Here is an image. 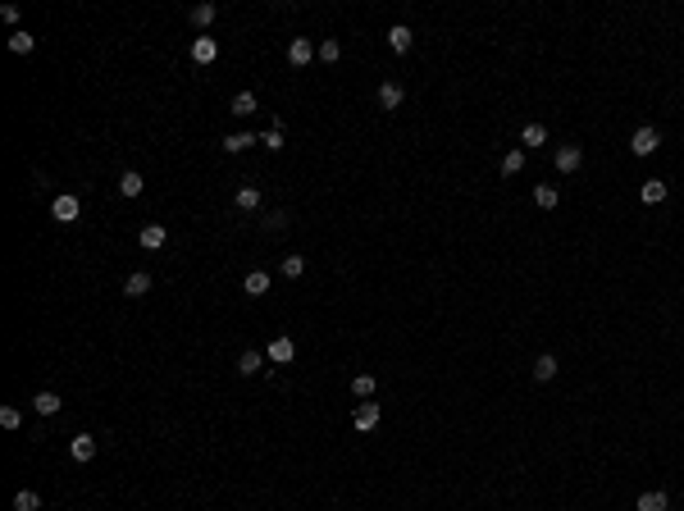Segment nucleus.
<instances>
[{"instance_id": "nucleus-6", "label": "nucleus", "mask_w": 684, "mask_h": 511, "mask_svg": "<svg viewBox=\"0 0 684 511\" xmlns=\"http://www.w3.org/2000/svg\"><path fill=\"white\" fill-rule=\"evenodd\" d=\"M215 60H219L215 37H192V64H215Z\"/></svg>"}, {"instance_id": "nucleus-7", "label": "nucleus", "mask_w": 684, "mask_h": 511, "mask_svg": "<svg viewBox=\"0 0 684 511\" xmlns=\"http://www.w3.org/2000/svg\"><path fill=\"white\" fill-rule=\"evenodd\" d=\"M379 416H383L379 402H356V411H352V420H356V429H361V433H370L374 425H379Z\"/></svg>"}, {"instance_id": "nucleus-8", "label": "nucleus", "mask_w": 684, "mask_h": 511, "mask_svg": "<svg viewBox=\"0 0 684 511\" xmlns=\"http://www.w3.org/2000/svg\"><path fill=\"white\" fill-rule=\"evenodd\" d=\"M388 46H392V55H406L411 46H416V32H411L406 23H392L388 27Z\"/></svg>"}, {"instance_id": "nucleus-15", "label": "nucleus", "mask_w": 684, "mask_h": 511, "mask_svg": "<svg viewBox=\"0 0 684 511\" xmlns=\"http://www.w3.org/2000/svg\"><path fill=\"white\" fill-rule=\"evenodd\" d=\"M671 498L661 493V488H648V493H639V503H634V511H666Z\"/></svg>"}, {"instance_id": "nucleus-32", "label": "nucleus", "mask_w": 684, "mask_h": 511, "mask_svg": "<svg viewBox=\"0 0 684 511\" xmlns=\"http://www.w3.org/2000/svg\"><path fill=\"white\" fill-rule=\"evenodd\" d=\"M23 425V411L18 407H0V429H18Z\"/></svg>"}, {"instance_id": "nucleus-1", "label": "nucleus", "mask_w": 684, "mask_h": 511, "mask_svg": "<svg viewBox=\"0 0 684 511\" xmlns=\"http://www.w3.org/2000/svg\"><path fill=\"white\" fill-rule=\"evenodd\" d=\"M630 151H634L639 160L657 156V151H661V133H657V128H648V123H643V128H634V137H630Z\"/></svg>"}, {"instance_id": "nucleus-10", "label": "nucleus", "mask_w": 684, "mask_h": 511, "mask_svg": "<svg viewBox=\"0 0 684 511\" xmlns=\"http://www.w3.org/2000/svg\"><path fill=\"white\" fill-rule=\"evenodd\" d=\"M187 18H192V27H210L219 18V5H215V0H201V5L187 9Z\"/></svg>"}, {"instance_id": "nucleus-14", "label": "nucleus", "mask_w": 684, "mask_h": 511, "mask_svg": "<svg viewBox=\"0 0 684 511\" xmlns=\"http://www.w3.org/2000/svg\"><path fill=\"white\" fill-rule=\"evenodd\" d=\"M269 283H274V278H269L265 269H251V274L242 278V293H247V297H265V293H269Z\"/></svg>"}, {"instance_id": "nucleus-13", "label": "nucleus", "mask_w": 684, "mask_h": 511, "mask_svg": "<svg viewBox=\"0 0 684 511\" xmlns=\"http://www.w3.org/2000/svg\"><path fill=\"white\" fill-rule=\"evenodd\" d=\"M165 224H142V233H137V242L147 247V252H160V247H165Z\"/></svg>"}, {"instance_id": "nucleus-5", "label": "nucleus", "mask_w": 684, "mask_h": 511, "mask_svg": "<svg viewBox=\"0 0 684 511\" xmlns=\"http://www.w3.org/2000/svg\"><path fill=\"white\" fill-rule=\"evenodd\" d=\"M552 165H556V173H575L584 165V147H575V142H571V147H556Z\"/></svg>"}, {"instance_id": "nucleus-22", "label": "nucleus", "mask_w": 684, "mask_h": 511, "mask_svg": "<svg viewBox=\"0 0 684 511\" xmlns=\"http://www.w3.org/2000/svg\"><path fill=\"white\" fill-rule=\"evenodd\" d=\"M233 206L247 210V215H251V210H260V187H251V183H247V187H237V192H233Z\"/></svg>"}, {"instance_id": "nucleus-12", "label": "nucleus", "mask_w": 684, "mask_h": 511, "mask_svg": "<svg viewBox=\"0 0 684 511\" xmlns=\"http://www.w3.org/2000/svg\"><path fill=\"white\" fill-rule=\"evenodd\" d=\"M60 407H64V398H60V393H51V388H42L32 398V411H37V416H55Z\"/></svg>"}, {"instance_id": "nucleus-20", "label": "nucleus", "mask_w": 684, "mask_h": 511, "mask_svg": "<svg viewBox=\"0 0 684 511\" xmlns=\"http://www.w3.org/2000/svg\"><path fill=\"white\" fill-rule=\"evenodd\" d=\"M556 370H561V361H556L552 352H543V356H538V361H534V379H538V383L556 379Z\"/></svg>"}, {"instance_id": "nucleus-29", "label": "nucleus", "mask_w": 684, "mask_h": 511, "mask_svg": "<svg viewBox=\"0 0 684 511\" xmlns=\"http://www.w3.org/2000/svg\"><path fill=\"white\" fill-rule=\"evenodd\" d=\"M315 55H320V60H324V64H338V60H342V46H338V42H333V37H324V42H320V46H315Z\"/></svg>"}, {"instance_id": "nucleus-19", "label": "nucleus", "mask_w": 684, "mask_h": 511, "mask_svg": "<svg viewBox=\"0 0 684 511\" xmlns=\"http://www.w3.org/2000/svg\"><path fill=\"white\" fill-rule=\"evenodd\" d=\"M556 201H561V192L552 183H534V206L538 210H556Z\"/></svg>"}, {"instance_id": "nucleus-35", "label": "nucleus", "mask_w": 684, "mask_h": 511, "mask_svg": "<svg viewBox=\"0 0 684 511\" xmlns=\"http://www.w3.org/2000/svg\"><path fill=\"white\" fill-rule=\"evenodd\" d=\"M0 18H5V23H18V5H0Z\"/></svg>"}, {"instance_id": "nucleus-18", "label": "nucleus", "mask_w": 684, "mask_h": 511, "mask_svg": "<svg viewBox=\"0 0 684 511\" xmlns=\"http://www.w3.org/2000/svg\"><path fill=\"white\" fill-rule=\"evenodd\" d=\"M142 192H147V178H142L137 169L119 173V197H142Z\"/></svg>"}, {"instance_id": "nucleus-34", "label": "nucleus", "mask_w": 684, "mask_h": 511, "mask_svg": "<svg viewBox=\"0 0 684 511\" xmlns=\"http://www.w3.org/2000/svg\"><path fill=\"white\" fill-rule=\"evenodd\" d=\"M265 228H269V233H278V228H287V215H283V210H274V215H265Z\"/></svg>"}, {"instance_id": "nucleus-26", "label": "nucleus", "mask_w": 684, "mask_h": 511, "mask_svg": "<svg viewBox=\"0 0 684 511\" xmlns=\"http://www.w3.org/2000/svg\"><path fill=\"white\" fill-rule=\"evenodd\" d=\"M520 169H525V151H520V147H511V151L502 156V178H516Z\"/></svg>"}, {"instance_id": "nucleus-4", "label": "nucleus", "mask_w": 684, "mask_h": 511, "mask_svg": "<svg viewBox=\"0 0 684 511\" xmlns=\"http://www.w3.org/2000/svg\"><path fill=\"white\" fill-rule=\"evenodd\" d=\"M311 60H315V42L311 37H292V42H287V64H292V69H306Z\"/></svg>"}, {"instance_id": "nucleus-25", "label": "nucleus", "mask_w": 684, "mask_h": 511, "mask_svg": "<svg viewBox=\"0 0 684 511\" xmlns=\"http://www.w3.org/2000/svg\"><path fill=\"white\" fill-rule=\"evenodd\" d=\"M219 147H224V151H228V156H237V151H247V147H256V137H251V133H228V137H224V142H219Z\"/></svg>"}, {"instance_id": "nucleus-3", "label": "nucleus", "mask_w": 684, "mask_h": 511, "mask_svg": "<svg viewBox=\"0 0 684 511\" xmlns=\"http://www.w3.org/2000/svg\"><path fill=\"white\" fill-rule=\"evenodd\" d=\"M297 356V343L287 338V333H278V338H269V347H265V361L269 365H287Z\"/></svg>"}, {"instance_id": "nucleus-11", "label": "nucleus", "mask_w": 684, "mask_h": 511, "mask_svg": "<svg viewBox=\"0 0 684 511\" xmlns=\"http://www.w3.org/2000/svg\"><path fill=\"white\" fill-rule=\"evenodd\" d=\"M260 110V101H256V92H237L233 101H228V114H237V119H251V114Z\"/></svg>"}, {"instance_id": "nucleus-28", "label": "nucleus", "mask_w": 684, "mask_h": 511, "mask_svg": "<svg viewBox=\"0 0 684 511\" xmlns=\"http://www.w3.org/2000/svg\"><path fill=\"white\" fill-rule=\"evenodd\" d=\"M520 142H525V147H543L547 128H543V123H525V128H520Z\"/></svg>"}, {"instance_id": "nucleus-24", "label": "nucleus", "mask_w": 684, "mask_h": 511, "mask_svg": "<svg viewBox=\"0 0 684 511\" xmlns=\"http://www.w3.org/2000/svg\"><path fill=\"white\" fill-rule=\"evenodd\" d=\"M374 388H379V379H374V374H356V379H352V398H361V402H370Z\"/></svg>"}, {"instance_id": "nucleus-23", "label": "nucleus", "mask_w": 684, "mask_h": 511, "mask_svg": "<svg viewBox=\"0 0 684 511\" xmlns=\"http://www.w3.org/2000/svg\"><path fill=\"white\" fill-rule=\"evenodd\" d=\"M69 452H73V461H92L96 457V433H78L69 443Z\"/></svg>"}, {"instance_id": "nucleus-16", "label": "nucleus", "mask_w": 684, "mask_h": 511, "mask_svg": "<svg viewBox=\"0 0 684 511\" xmlns=\"http://www.w3.org/2000/svg\"><path fill=\"white\" fill-rule=\"evenodd\" d=\"M639 201H643V206H661V201H666V183H661V178H648L639 187Z\"/></svg>"}, {"instance_id": "nucleus-30", "label": "nucleus", "mask_w": 684, "mask_h": 511, "mask_svg": "<svg viewBox=\"0 0 684 511\" xmlns=\"http://www.w3.org/2000/svg\"><path fill=\"white\" fill-rule=\"evenodd\" d=\"M260 365H265V352H242L237 356V374H256Z\"/></svg>"}, {"instance_id": "nucleus-27", "label": "nucleus", "mask_w": 684, "mask_h": 511, "mask_svg": "<svg viewBox=\"0 0 684 511\" xmlns=\"http://www.w3.org/2000/svg\"><path fill=\"white\" fill-rule=\"evenodd\" d=\"M9 507H14V511H42V498H37L32 488H18V493H14V503H9Z\"/></svg>"}, {"instance_id": "nucleus-21", "label": "nucleus", "mask_w": 684, "mask_h": 511, "mask_svg": "<svg viewBox=\"0 0 684 511\" xmlns=\"http://www.w3.org/2000/svg\"><path fill=\"white\" fill-rule=\"evenodd\" d=\"M402 101H406V92H402V82H379V105H383V110H397Z\"/></svg>"}, {"instance_id": "nucleus-2", "label": "nucleus", "mask_w": 684, "mask_h": 511, "mask_svg": "<svg viewBox=\"0 0 684 511\" xmlns=\"http://www.w3.org/2000/svg\"><path fill=\"white\" fill-rule=\"evenodd\" d=\"M51 215L60 219V224H78V215H82V201L73 197V192H60V197L51 201Z\"/></svg>"}, {"instance_id": "nucleus-31", "label": "nucleus", "mask_w": 684, "mask_h": 511, "mask_svg": "<svg viewBox=\"0 0 684 511\" xmlns=\"http://www.w3.org/2000/svg\"><path fill=\"white\" fill-rule=\"evenodd\" d=\"M306 274V256H283V278H301Z\"/></svg>"}, {"instance_id": "nucleus-33", "label": "nucleus", "mask_w": 684, "mask_h": 511, "mask_svg": "<svg viewBox=\"0 0 684 511\" xmlns=\"http://www.w3.org/2000/svg\"><path fill=\"white\" fill-rule=\"evenodd\" d=\"M260 142H265L269 151H283V123H274V128H269V133H265Z\"/></svg>"}, {"instance_id": "nucleus-17", "label": "nucleus", "mask_w": 684, "mask_h": 511, "mask_svg": "<svg viewBox=\"0 0 684 511\" xmlns=\"http://www.w3.org/2000/svg\"><path fill=\"white\" fill-rule=\"evenodd\" d=\"M9 51H14V55H32L37 51V37L27 32V27H14V32H9Z\"/></svg>"}, {"instance_id": "nucleus-9", "label": "nucleus", "mask_w": 684, "mask_h": 511, "mask_svg": "<svg viewBox=\"0 0 684 511\" xmlns=\"http://www.w3.org/2000/svg\"><path fill=\"white\" fill-rule=\"evenodd\" d=\"M147 293H151V274H147V269H132V274L123 278V297L137 302V297H147Z\"/></svg>"}]
</instances>
